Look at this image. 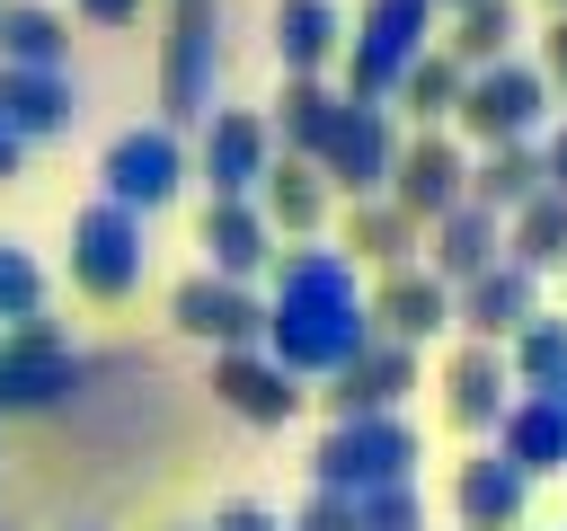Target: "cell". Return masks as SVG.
I'll return each instance as SVG.
<instances>
[{"label": "cell", "instance_id": "cell-1", "mask_svg": "<svg viewBox=\"0 0 567 531\" xmlns=\"http://www.w3.org/2000/svg\"><path fill=\"white\" fill-rule=\"evenodd\" d=\"M266 274H275V292H266V354L292 363L301 381H328L372 336L354 257L346 248H319V239H292V248H275Z\"/></svg>", "mask_w": 567, "mask_h": 531}, {"label": "cell", "instance_id": "cell-2", "mask_svg": "<svg viewBox=\"0 0 567 531\" xmlns=\"http://www.w3.org/2000/svg\"><path fill=\"white\" fill-rule=\"evenodd\" d=\"M416 460H425V442H416V425H408L399 407H381V416H328V434H319V451H310V487L363 496V487L416 478Z\"/></svg>", "mask_w": 567, "mask_h": 531}, {"label": "cell", "instance_id": "cell-3", "mask_svg": "<svg viewBox=\"0 0 567 531\" xmlns=\"http://www.w3.org/2000/svg\"><path fill=\"white\" fill-rule=\"evenodd\" d=\"M549 71L540 62H523V53H496V62H478L470 80H461V106H452V133L461 142H532L540 124H549Z\"/></svg>", "mask_w": 567, "mask_h": 531}, {"label": "cell", "instance_id": "cell-4", "mask_svg": "<svg viewBox=\"0 0 567 531\" xmlns=\"http://www.w3.org/2000/svg\"><path fill=\"white\" fill-rule=\"evenodd\" d=\"M434 44V0H363L354 9V35H346V97H372L390 106L399 71Z\"/></svg>", "mask_w": 567, "mask_h": 531}, {"label": "cell", "instance_id": "cell-5", "mask_svg": "<svg viewBox=\"0 0 567 531\" xmlns=\"http://www.w3.org/2000/svg\"><path fill=\"white\" fill-rule=\"evenodd\" d=\"M221 0H177L159 44V124H204L221 97Z\"/></svg>", "mask_w": 567, "mask_h": 531}, {"label": "cell", "instance_id": "cell-6", "mask_svg": "<svg viewBox=\"0 0 567 531\" xmlns=\"http://www.w3.org/2000/svg\"><path fill=\"white\" fill-rule=\"evenodd\" d=\"M151 274V239H142V212H124L115 195L80 204L71 212V283L89 301H133Z\"/></svg>", "mask_w": 567, "mask_h": 531}, {"label": "cell", "instance_id": "cell-7", "mask_svg": "<svg viewBox=\"0 0 567 531\" xmlns=\"http://www.w3.org/2000/svg\"><path fill=\"white\" fill-rule=\"evenodd\" d=\"M80 345L44 319V310H27V319H9L0 327V416H35V407H62L71 389H80Z\"/></svg>", "mask_w": 567, "mask_h": 531}, {"label": "cell", "instance_id": "cell-8", "mask_svg": "<svg viewBox=\"0 0 567 531\" xmlns=\"http://www.w3.org/2000/svg\"><path fill=\"white\" fill-rule=\"evenodd\" d=\"M195 159L177 142V124H124L106 150H97V195H115L124 212H168L186 195Z\"/></svg>", "mask_w": 567, "mask_h": 531}, {"label": "cell", "instance_id": "cell-9", "mask_svg": "<svg viewBox=\"0 0 567 531\" xmlns=\"http://www.w3.org/2000/svg\"><path fill=\"white\" fill-rule=\"evenodd\" d=\"M390 159H399V124H390V106H372V97H337V124H328V142H319V177L354 204V195H381V186H390Z\"/></svg>", "mask_w": 567, "mask_h": 531}, {"label": "cell", "instance_id": "cell-10", "mask_svg": "<svg viewBox=\"0 0 567 531\" xmlns=\"http://www.w3.org/2000/svg\"><path fill=\"white\" fill-rule=\"evenodd\" d=\"M399 212H416V221H434V212H452L461 195H470V142L452 133V124H416V142H399V159H390V186H381Z\"/></svg>", "mask_w": 567, "mask_h": 531}, {"label": "cell", "instance_id": "cell-11", "mask_svg": "<svg viewBox=\"0 0 567 531\" xmlns=\"http://www.w3.org/2000/svg\"><path fill=\"white\" fill-rule=\"evenodd\" d=\"M239 425H292L301 416V372L292 363H275L266 345H213V381H204Z\"/></svg>", "mask_w": 567, "mask_h": 531}, {"label": "cell", "instance_id": "cell-12", "mask_svg": "<svg viewBox=\"0 0 567 531\" xmlns=\"http://www.w3.org/2000/svg\"><path fill=\"white\" fill-rule=\"evenodd\" d=\"M168 319H177V336H195V345H266V301H257L248 283H230V274H213V266L168 292Z\"/></svg>", "mask_w": 567, "mask_h": 531}, {"label": "cell", "instance_id": "cell-13", "mask_svg": "<svg viewBox=\"0 0 567 531\" xmlns=\"http://www.w3.org/2000/svg\"><path fill=\"white\" fill-rule=\"evenodd\" d=\"M266 159H275V133H266L257 106H213V115H204V142H195L204 195H257Z\"/></svg>", "mask_w": 567, "mask_h": 531}, {"label": "cell", "instance_id": "cell-14", "mask_svg": "<svg viewBox=\"0 0 567 531\" xmlns=\"http://www.w3.org/2000/svg\"><path fill=\"white\" fill-rule=\"evenodd\" d=\"M363 310H372V336H399V345L425 354L452 327V283L434 266H381V283L363 292Z\"/></svg>", "mask_w": 567, "mask_h": 531}, {"label": "cell", "instance_id": "cell-15", "mask_svg": "<svg viewBox=\"0 0 567 531\" xmlns=\"http://www.w3.org/2000/svg\"><path fill=\"white\" fill-rule=\"evenodd\" d=\"M416 389V345H399V336H363L337 372H328V416H381V407H399Z\"/></svg>", "mask_w": 567, "mask_h": 531}, {"label": "cell", "instance_id": "cell-16", "mask_svg": "<svg viewBox=\"0 0 567 531\" xmlns=\"http://www.w3.org/2000/svg\"><path fill=\"white\" fill-rule=\"evenodd\" d=\"M532 310H540V274H532V266H514V257H496V266H478L470 283H452V327H461V336L505 345Z\"/></svg>", "mask_w": 567, "mask_h": 531}, {"label": "cell", "instance_id": "cell-17", "mask_svg": "<svg viewBox=\"0 0 567 531\" xmlns=\"http://www.w3.org/2000/svg\"><path fill=\"white\" fill-rule=\"evenodd\" d=\"M195 248H204V266H213V274H230V283H257V274L275 266V230H266L257 195H204Z\"/></svg>", "mask_w": 567, "mask_h": 531}, {"label": "cell", "instance_id": "cell-18", "mask_svg": "<svg viewBox=\"0 0 567 531\" xmlns=\"http://www.w3.org/2000/svg\"><path fill=\"white\" fill-rule=\"evenodd\" d=\"M505 398H514L505 345H487V336H461V345L443 354V416H452L461 434H496Z\"/></svg>", "mask_w": 567, "mask_h": 531}, {"label": "cell", "instance_id": "cell-19", "mask_svg": "<svg viewBox=\"0 0 567 531\" xmlns=\"http://www.w3.org/2000/svg\"><path fill=\"white\" fill-rule=\"evenodd\" d=\"M487 442H496L523 478H567V398H558V389H514Z\"/></svg>", "mask_w": 567, "mask_h": 531}, {"label": "cell", "instance_id": "cell-20", "mask_svg": "<svg viewBox=\"0 0 567 531\" xmlns=\"http://www.w3.org/2000/svg\"><path fill=\"white\" fill-rule=\"evenodd\" d=\"M328 204H337V186L319 177V159H301V150H275V159H266L257 212H266L275 239H319V230H328Z\"/></svg>", "mask_w": 567, "mask_h": 531}, {"label": "cell", "instance_id": "cell-21", "mask_svg": "<svg viewBox=\"0 0 567 531\" xmlns=\"http://www.w3.org/2000/svg\"><path fill=\"white\" fill-rule=\"evenodd\" d=\"M452 513H461V531H523V513H532V478L487 442V451L461 460V478H452Z\"/></svg>", "mask_w": 567, "mask_h": 531}, {"label": "cell", "instance_id": "cell-22", "mask_svg": "<svg viewBox=\"0 0 567 531\" xmlns=\"http://www.w3.org/2000/svg\"><path fill=\"white\" fill-rule=\"evenodd\" d=\"M71 115H80L71 62H62V71H44V62H0V124H9L18 142H53V133H71Z\"/></svg>", "mask_w": 567, "mask_h": 531}, {"label": "cell", "instance_id": "cell-23", "mask_svg": "<svg viewBox=\"0 0 567 531\" xmlns=\"http://www.w3.org/2000/svg\"><path fill=\"white\" fill-rule=\"evenodd\" d=\"M505 257V212H487V204H452V212H434L425 221V266L443 274V283H470L478 266H496Z\"/></svg>", "mask_w": 567, "mask_h": 531}, {"label": "cell", "instance_id": "cell-24", "mask_svg": "<svg viewBox=\"0 0 567 531\" xmlns=\"http://www.w3.org/2000/svg\"><path fill=\"white\" fill-rule=\"evenodd\" d=\"M337 248H346L354 266H372V274H381V266H416V257H425V221H416V212H399L390 195H354V204H346V239H337Z\"/></svg>", "mask_w": 567, "mask_h": 531}, {"label": "cell", "instance_id": "cell-25", "mask_svg": "<svg viewBox=\"0 0 567 531\" xmlns=\"http://www.w3.org/2000/svg\"><path fill=\"white\" fill-rule=\"evenodd\" d=\"M337 97H346V88H328L319 71H284V88H275V106H266V133H275V150H301V159H319L328 124H337Z\"/></svg>", "mask_w": 567, "mask_h": 531}, {"label": "cell", "instance_id": "cell-26", "mask_svg": "<svg viewBox=\"0 0 567 531\" xmlns=\"http://www.w3.org/2000/svg\"><path fill=\"white\" fill-rule=\"evenodd\" d=\"M540 186H549V168H540V133H532V142H478V159H470V204L514 212V204H532Z\"/></svg>", "mask_w": 567, "mask_h": 531}, {"label": "cell", "instance_id": "cell-27", "mask_svg": "<svg viewBox=\"0 0 567 531\" xmlns=\"http://www.w3.org/2000/svg\"><path fill=\"white\" fill-rule=\"evenodd\" d=\"M337 53H346L337 0H275V62L284 71H328Z\"/></svg>", "mask_w": 567, "mask_h": 531}, {"label": "cell", "instance_id": "cell-28", "mask_svg": "<svg viewBox=\"0 0 567 531\" xmlns=\"http://www.w3.org/2000/svg\"><path fill=\"white\" fill-rule=\"evenodd\" d=\"M505 257L532 266V274H558V266H567V195H558V186H540L532 204L505 212Z\"/></svg>", "mask_w": 567, "mask_h": 531}, {"label": "cell", "instance_id": "cell-29", "mask_svg": "<svg viewBox=\"0 0 567 531\" xmlns=\"http://www.w3.org/2000/svg\"><path fill=\"white\" fill-rule=\"evenodd\" d=\"M505 372H514V389H558L567 381V310H532L505 336Z\"/></svg>", "mask_w": 567, "mask_h": 531}, {"label": "cell", "instance_id": "cell-30", "mask_svg": "<svg viewBox=\"0 0 567 531\" xmlns=\"http://www.w3.org/2000/svg\"><path fill=\"white\" fill-rule=\"evenodd\" d=\"M461 80H470V62H452L443 44H425L408 71H399V88H390V106H408L416 124H452V106H461Z\"/></svg>", "mask_w": 567, "mask_h": 531}, {"label": "cell", "instance_id": "cell-31", "mask_svg": "<svg viewBox=\"0 0 567 531\" xmlns=\"http://www.w3.org/2000/svg\"><path fill=\"white\" fill-rule=\"evenodd\" d=\"M0 62H44V71H62V62H71V18L44 9V0H9V9H0Z\"/></svg>", "mask_w": 567, "mask_h": 531}, {"label": "cell", "instance_id": "cell-32", "mask_svg": "<svg viewBox=\"0 0 567 531\" xmlns=\"http://www.w3.org/2000/svg\"><path fill=\"white\" fill-rule=\"evenodd\" d=\"M514 35H523V18H514V0H452V35H443V53L452 62H496V53H514Z\"/></svg>", "mask_w": 567, "mask_h": 531}, {"label": "cell", "instance_id": "cell-33", "mask_svg": "<svg viewBox=\"0 0 567 531\" xmlns=\"http://www.w3.org/2000/svg\"><path fill=\"white\" fill-rule=\"evenodd\" d=\"M354 531H425V496H416V478L363 487V496H354Z\"/></svg>", "mask_w": 567, "mask_h": 531}, {"label": "cell", "instance_id": "cell-34", "mask_svg": "<svg viewBox=\"0 0 567 531\" xmlns=\"http://www.w3.org/2000/svg\"><path fill=\"white\" fill-rule=\"evenodd\" d=\"M27 310H44V266H35V248L0 239V327L27 319Z\"/></svg>", "mask_w": 567, "mask_h": 531}, {"label": "cell", "instance_id": "cell-35", "mask_svg": "<svg viewBox=\"0 0 567 531\" xmlns=\"http://www.w3.org/2000/svg\"><path fill=\"white\" fill-rule=\"evenodd\" d=\"M284 531H354V496H346V487H310V504H301Z\"/></svg>", "mask_w": 567, "mask_h": 531}, {"label": "cell", "instance_id": "cell-36", "mask_svg": "<svg viewBox=\"0 0 567 531\" xmlns=\"http://www.w3.org/2000/svg\"><path fill=\"white\" fill-rule=\"evenodd\" d=\"M204 531H284V522H275L266 504H221V513H213Z\"/></svg>", "mask_w": 567, "mask_h": 531}, {"label": "cell", "instance_id": "cell-37", "mask_svg": "<svg viewBox=\"0 0 567 531\" xmlns=\"http://www.w3.org/2000/svg\"><path fill=\"white\" fill-rule=\"evenodd\" d=\"M540 168H549V186L567 195V124H540Z\"/></svg>", "mask_w": 567, "mask_h": 531}, {"label": "cell", "instance_id": "cell-38", "mask_svg": "<svg viewBox=\"0 0 567 531\" xmlns=\"http://www.w3.org/2000/svg\"><path fill=\"white\" fill-rule=\"evenodd\" d=\"M71 9H80L89 27H133V18H142V0H71Z\"/></svg>", "mask_w": 567, "mask_h": 531}, {"label": "cell", "instance_id": "cell-39", "mask_svg": "<svg viewBox=\"0 0 567 531\" xmlns=\"http://www.w3.org/2000/svg\"><path fill=\"white\" fill-rule=\"evenodd\" d=\"M18 168H27V142L0 124V186H18Z\"/></svg>", "mask_w": 567, "mask_h": 531}, {"label": "cell", "instance_id": "cell-40", "mask_svg": "<svg viewBox=\"0 0 567 531\" xmlns=\"http://www.w3.org/2000/svg\"><path fill=\"white\" fill-rule=\"evenodd\" d=\"M549 97H558V106H567V71H549Z\"/></svg>", "mask_w": 567, "mask_h": 531}, {"label": "cell", "instance_id": "cell-41", "mask_svg": "<svg viewBox=\"0 0 567 531\" xmlns=\"http://www.w3.org/2000/svg\"><path fill=\"white\" fill-rule=\"evenodd\" d=\"M558 310H567V266H558Z\"/></svg>", "mask_w": 567, "mask_h": 531}, {"label": "cell", "instance_id": "cell-42", "mask_svg": "<svg viewBox=\"0 0 567 531\" xmlns=\"http://www.w3.org/2000/svg\"><path fill=\"white\" fill-rule=\"evenodd\" d=\"M558 398H567V381H558Z\"/></svg>", "mask_w": 567, "mask_h": 531}, {"label": "cell", "instance_id": "cell-43", "mask_svg": "<svg viewBox=\"0 0 567 531\" xmlns=\"http://www.w3.org/2000/svg\"><path fill=\"white\" fill-rule=\"evenodd\" d=\"M549 9H567V0H549Z\"/></svg>", "mask_w": 567, "mask_h": 531}, {"label": "cell", "instance_id": "cell-44", "mask_svg": "<svg viewBox=\"0 0 567 531\" xmlns=\"http://www.w3.org/2000/svg\"><path fill=\"white\" fill-rule=\"evenodd\" d=\"M434 9H452V0H434Z\"/></svg>", "mask_w": 567, "mask_h": 531}, {"label": "cell", "instance_id": "cell-45", "mask_svg": "<svg viewBox=\"0 0 567 531\" xmlns=\"http://www.w3.org/2000/svg\"><path fill=\"white\" fill-rule=\"evenodd\" d=\"M0 9H9V0H0Z\"/></svg>", "mask_w": 567, "mask_h": 531}]
</instances>
